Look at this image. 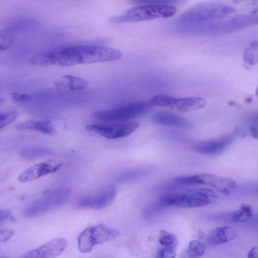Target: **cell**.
<instances>
[{
  "instance_id": "f546056e",
  "label": "cell",
  "mask_w": 258,
  "mask_h": 258,
  "mask_svg": "<svg viewBox=\"0 0 258 258\" xmlns=\"http://www.w3.org/2000/svg\"><path fill=\"white\" fill-rule=\"evenodd\" d=\"M12 98L15 101L25 102L31 99V96L27 94L12 93Z\"/></svg>"
},
{
  "instance_id": "e575fe53",
  "label": "cell",
  "mask_w": 258,
  "mask_h": 258,
  "mask_svg": "<svg viewBox=\"0 0 258 258\" xmlns=\"http://www.w3.org/2000/svg\"><path fill=\"white\" fill-rule=\"evenodd\" d=\"M249 1H256V0H233V2L234 4H239L241 3Z\"/></svg>"
},
{
  "instance_id": "6da1fadb",
  "label": "cell",
  "mask_w": 258,
  "mask_h": 258,
  "mask_svg": "<svg viewBox=\"0 0 258 258\" xmlns=\"http://www.w3.org/2000/svg\"><path fill=\"white\" fill-rule=\"evenodd\" d=\"M122 56L119 50L100 45H74L40 52L30 60L34 65L68 67L110 61Z\"/></svg>"
},
{
  "instance_id": "9c48e42d",
  "label": "cell",
  "mask_w": 258,
  "mask_h": 258,
  "mask_svg": "<svg viewBox=\"0 0 258 258\" xmlns=\"http://www.w3.org/2000/svg\"><path fill=\"white\" fill-rule=\"evenodd\" d=\"M70 194L69 188H58L27 206L24 210L23 215L26 217H34L45 213L65 203Z\"/></svg>"
},
{
  "instance_id": "9a60e30c",
  "label": "cell",
  "mask_w": 258,
  "mask_h": 258,
  "mask_svg": "<svg viewBox=\"0 0 258 258\" xmlns=\"http://www.w3.org/2000/svg\"><path fill=\"white\" fill-rule=\"evenodd\" d=\"M233 135L220 138L202 141L195 143L192 148L196 151L208 155H217L224 152L233 142Z\"/></svg>"
},
{
  "instance_id": "1f68e13d",
  "label": "cell",
  "mask_w": 258,
  "mask_h": 258,
  "mask_svg": "<svg viewBox=\"0 0 258 258\" xmlns=\"http://www.w3.org/2000/svg\"><path fill=\"white\" fill-rule=\"evenodd\" d=\"M247 257L249 258H258V246H253L249 250L247 253Z\"/></svg>"
},
{
  "instance_id": "cb8c5ba5",
  "label": "cell",
  "mask_w": 258,
  "mask_h": 258,
  "mask_svg": "<svg viewBox=\"0 0 258 258\" xmlns=\"http://www.w3.org/2000/svg\"><path fill=\"white\" fill-rule=\"evenodd\" d=\"M158 241L163 247H175L177 245V239L176 236L165 230L160 232Z\"/></svg>"
},
{
  "instance_id": "ffe728a7",
  "label": "cell",
  "mask_w": 258,
  "mask_h": 258,
  "mask_svg": "<svg viewBox=\"0 0 258 258\" xmlns=\"http://www.w3.org/2000/svg\"><path fill=\"white\" fill-rule=\"evenodd\" d=\"M252 215L251 208L248 205H243L239 209L221 218H224L226 221L233 222H244L248 221L252 217Z\"/></svg>"
},
{
  "instance_id": "277c9868",
  "label": "cell",
  "mask_w": 258,
  "mask_h": 258,
  "mask_svg": "<svg viewBox=\"0 0 258 258\" xmlns=\"http://www.w3.org/2000/svg\"><path fill=\"white\" fill-rule=\"evenodd\" d=\"M231 6L214 2L198 4L183 13L176 21L179 23H192L212 21L233 13Z\"/></svg>"
},
{
  "instance_id": "7402d4cb",
  "label": "cell",
  "mask_w": 258,
  "mask_h": 258,
  "mask_svg": "<svg viewBox=\"0 0 258 258\" xmlns=\"http://www.w3.org/2000/svg\"><path fill=\"white\" fill-rule=\"evenodd\" d=\"M205 251V247L203 243L197 240H193L189 243L185 251V254L188 257H201Z\"/></svg>"
},
{
  "instance_id": "3957f363",
  "label": "cell",
  "mask_w": 258,
  "mask_h": 258,
  "mask_svg": "<svg viewBox=\"0 0 258 258\" xmlns=\"http://www.w3.org/2000/svg\"><path fill=\"white\" fill-rule=\"evenodd\" d=\"M177 12L170 5H144L131 9L118 16L109 19L112 23H133L158 18H167L174 16Z\"/></svg>"
},
{
  "instance_id": "8992f818",
  "label": "cell",
  "mask_w": 258,
  "mask_h": 258,
  "mask_svg": "<svg viewBox=\"0 0 258 258\" xmlns=\"http://www.w3.org/2000/svg\"><path fill=\"white\" fill-rule=\"evenodd\" d=\"M151 106L149 101L136 102L115 108L95 111L93 116L103 121L123 122L145 114Z\"/></svg>"
},
{
  "instance_id": "484cf974",
  "label": "cell",
  "mask_w": 258,
  "mask_h": 258,
  "mask_svg": "<svg viewBox=\"0 0 258 258\" xmlns=\"http://www.w3.org/2000/svg\"><path fill=\"white\" fill-rule=\"evenodd\" d=\"M165 208H166L165 206L158 200L144 209L143 214L146 217H149L160 213Z\"/></svg>"
},
{
  "instance_id": "7a4b0ae2",
  "label": "cell",
  "mask_w": 258,
  "mask_h": 258,
  "mask_svg": "<svg viewBox=\"0 0 258 258\" xmlns=\"http://www.w3.org/2000/svg\"><path fill=\"white\" fill-rule=\"evenodd\" d=\"M258 24V16L241 15L228 20L201 23H175L172 27L175 31L195 35H216L238 31Z\"/></svg>"
},
{
  "instance_id": "44dd1931",
  "label": "cell",
  "mask_w": 258,
  "mask_h": 258,
  "mask_svg": "<svg viewBox=\"0 0 258 258\" xmlns=\"http://www.w3.org/2000/svg\"><path fill=\"white\" fill-rule=\"evenodd\" d=\"M246 67H252L258 63V41H253L246 47L243 53Z\"/></svg>"
},
{
  "instance_id": "d4e9b609",
  "label": "cell",
  "mask_w": 258,
  "mask_h": 258,
  "mask_svg": "<svg viewBox=\"0 0 258 258\" xmlns=\"http://www.w3.org/2000/svg\"><path fill=\"white\" fill-rule=\"evenodd\" d=\"M17 111H11L0 114V129L6 127L15 120L19 116Z\"/></svg>"
},
{
  "instance_id": "d6a6232c",
  "label": "cell",
  "mask_w": 258,
  "mask_h": 258,
  "mask_svg": "<svg viewBox=\"0 0 258 258\" xmlns=\"http://www.w3.org/2000/svg\"><path fill=\"white\" fill-rule=\"evenodd\" d=\"M249 132L251 136L254 139H258V127L250 126Z\"/></svg>"
},
{
  "instance_id": "f1b7e54d",
  "label": "cell",
  "mask_w": 258,
  "mask_h": 258,
  "mask_svg": "<svg viewBox=\"0 0 258 258\" xmlns=\"http://www.w3.org/2000/svg\"><path fill=\"white\" fill-rule=\"evenodd\" d=\"M14 231L10 229H2L0 231L1 243H5L8 241L13 235Z\"/></svg>"
},
{
  "instance_id": "e0dca14e",
  "label": "cell",
  "mask_w": 258,
  "mask_h": 258,
  "mask_svg": "<svg viewBox=\"0 0 258 258\" xmlns=\"http://www.w3.org/2000/svg\"><path fill=\"white\" fill-rule=\"evenodd\" d=\"M88 84L86 80L70 75L62 76L54 82L55 89L62 92L82 90L87 88Z\"/></svg>"
},
{
  "instance_id": "4316f807",
  "label": "cell",
  "mask_w": 258,
  "mask_h": 258,
  "mask_svg": "<svg viewBox=\"0 0 258 258\" xmlns=\"http://www.w3.org/2000/svg\"><path fill=\"white\" fill-rule=\"evenodd\" d=\"M49 151L42 149H29L23 151L21 156L24 159H32L41 155L47 154Z\"/></svg>"
},
{
  "instance_id": "ac0fdd59",
  "label": "cell",
  "mask_w": 258,
  "mask_h": 258,
  "mask_svg": "<svg viewBox=\"0 0 258 258\" xmlns=\"http://www.w3.org/2000/svg\"><path fill=\"white\" fill-rule=\"evenodd\" d=\"M238 235L237 229L230 226H223L213 229L207 237L208 241L214 245L227 243L235 239Z\"/></svg>"
},
{
  "instance_id": "d6986e66",
  "label": "cell",
  "mask_w": 258,
  "mask_h": 258,
  "mask_svg": "<svg viewBox=\"0 0 258 258\" xmlns=\"http://www.w3.org/2000/svg\"><path fill=\"white\" fill-rule=\"evenodd\" d=\"M17 128L20 130L37 131L47 135H55L54 126L49 121L46 120H28L19 124Z\"/></svg>"
},
{
  "instance_id": "4fadbf2b",
  "label": "cell",
  "mask_w": 258,
  "mask_h": 258,
  "mask_svg": "<svg viewBox=\"0 0 258 258\" xmlns=\"http://www.w3.org/2000/svg\"><path fill=\"white\" fill-rule=\"evenodd\" d=\"M63 165V162L58 159H50L32 165L22 172L18 180L22 183L35 180L48 174L55 172Z\"/></svg>"
},
{
  "instance_id": "5bb4252c",
  "label": "cell",
  "mask_w": 258,
  "mask_h": 258,
  "mask_svg": "<svg viewBox=\"0 0 258 258\" xmlns=\"http://www.w3.org/2000/svg\"><path fill=\"white\" fill-rule=\"evenodd\" d=\"M68 245L64 238H55L51 240L38 248L24 253L23 258H54L59 255L66 249Z\"/></svg>"
},
{
  "instance_id": "8fae6325",
  "label": "cell",
  "mask_w": 258,
  "mask_h": 258,
  "mask_svg": "<svg viewBox=\"0 0 258 258\" xmlns=\"http://www.w3.org/2000/svg\"><path fill=\"white\" fill-rule=\"evenodd\" d=\"M137 122H115L111 124H91L86 126L88 131L109 139L126 137L139 127Z\"/></svg>"
},
{
  "instance_id": "30bf717a",
  "label": "cell",
  "mask_w": 258,
  "mask_h": 258,
  "mask_svg": "<svg viewBox=\"0 0 258 258\" xmlns=\"http://www.w3.org/2000/svg\"><path fill=\"white\" fill-rule=\"evenodd\" d=\"M152 106L170 108L179 112H188L203 108L206 101L201 97L177 98L166 95H157L149 101Z\"/></svg>"
},
{
  "instance_id": "ba28073f",
  "label": "cell",
  "mask_w": 258,
  "mask_h": 258,
  "mask_svg": "<svg viewBox=\"0 0 258 258\" xmlns=\"http://www.w3.org/2000/svg\"><path fill=\"white\" fill-rule=\"evenodd\" d=\"M174 181L180 184L206 185L224 194H229L236 186L234 179L207 173L179 176L175 178Z\"/></svg>"
},
{
  "instance_id": "83f0119b",
  "label": "cell",
  "mask_w": 258,
  "mask_h": 258,
  "mask_svg": "<svg viewBox=\"0 0 258 258\" xmlns=\"http://www.w3.org/2000/svg\"><path fill=\"white\" fill-rule=\"evenodd\" d=\"M175 247H163L160 248L157 253L158 257H174L175 255Z\"/></svg>"
},
{
  "instance_id": "836d02e7",
  "label": "cell",
  "mask_w": 258,
  "mask_h": 258,
  "mask_svg": "<svg viewBox=\"0 0 258 258\" xmlns=\"http://www.w3.org/2000/svg\"><path fill=\"white\" fill-rule=\"evenodd\" d=\"M252 120L254 123L258 126V112H255L253 114Z\"/></svg>"
},
{
  "instance_id": "7c38bea8",
  "label": "cell",
  "mask_w": 258,
  "mask_h": 258,
  "mask_svg": "<svg viewBox=\"0 0 258 258\" xmlns=\"http://www.w3.org/2000/svg\"><path fill=\"white\" fill-rule=\"evenodd\" d=\"M116 195V189L114 187H108L98 192L80 197L76 202V206L80 208L101 210L112 203Z\"/></svg>"
},
{
  "instance_id": "2e32d148",
  "label": "cell",
  "mask_w": 258,
  "mask_h": 258,
  "mask_svg": "<svg viewBox=\"0 0 258 258\" xmlns=\"http://www.w3.org/2000/svg\"><path fill=\"white\" fill-rule=\"evenodd\" d=\"M152 121L159 124L190 129L193 123L189 120L170 111L162 110L155 113L152 117Z\"/></svg>"
},
{
  "instance_id": "52a82bcc",
  "label": "cell",
  "mask_w": 258,
  "mask_h": 258,
  "mask_svg": "<svg viewBox=\"0 0 258 258\" xmlns=\"http://www.w3.org/2000/svg\"><path fill=\"white\" fill-rule=\"evenodd\" d=\"M119 232L103 225L91 226L84 229L78 239V249L83 253L92 250L96 245L116 238Z\"/></svg>"
},
{
  "instance_id": "5b68a950",
  "label": "cell",
  "mask_w": 258,
  "mask_h": 258,
  "mask_svg": "<svg viewBox=\"0 0 258 258\" xmlns=\"http://www.w3.org/2000/svg\"><path fill=\"white\" fill-rule=\"evenodd\" d=\"M215 196L211 189L202 188L189 190L185 192H173L165 194L159 200L166 208L169 207L188 208L207 206Z\"/></svg>"
},
{
  "instance_id": "603a6c76",
  "label": "cell",
  "mask_w": 258,
  "mask_h": 258,
  "mask_svg": "<svg viewBox=\"0 0 258 258\" xmlns=\"http://www.w3.org/2000/svg\"><path fill=\"white\" fill-rule=\"evenodd\" d=\"M14 40V30L12 28H5L0 32V49L4 51L9 48Z\"/></svg>"
},
{
  "instance_id": "d590c367",
  "label": "cell",
  "mask_w": 258,
  "mask_h": 258,
  "mask_svg": "<svg viewBox=\"0 0 258 258\" xmlns=\"http://www.w3.org/2000/svg\"><path fill=\"white\" fill-rule=\"evenodd\" d=\"M256 94L258 96V86H257V87L256 88Z\"/></svg>"
},
{
  "instance_id": "4dcf8cb0",
  "label": "cell",
  "mask_w": 258,
  "mask_h": 258,
  "mask_svg": "<svg viewBox=\"0 0 258 258\" xmlns=\"http://www.w3.org/2000/svg\"><path fill=\"white\" fill-rule=\"evenodd\" d=\"M6 220L12 221H15V218L12 216V213L6 210H1L0 211V223L2 224Z\"/></svg>"
}]
</instances>
